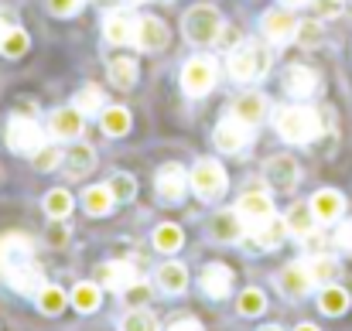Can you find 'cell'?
<instances>
[{
  "mask_svg": "<svg viewBox=\"0 0 352 331\" xmlns=\"http://www.w3.org/2000/svg\"><path fill=\"white\" fill-rule=\"evenodd\" d=\"M284 7H301V3H308V0H280Z\"/></svg>",
  "mask_w": 352,
  "mask_h": 331,
  "instance_id": "49",
  "label": "cell"
},
{
  "mask_svg": "<svg viewBox=\"0 0 352 331\" xmlns=\"http://www.w3.org/2000/svg\"><path fill=\"white\" fill-rule=\"evenodd\" d=\"M284 232H287V222L284 219H267L263 225L253 229V242H256L260 249H274V246H280Z\"/></svg>",
  "mask_w": 352,
  "mask_h": 331,
  "instance_id": "27",
  "label": "cell"
},
{
  "mask_svg": "<svg viewBox=\"0 0 352 331\" xmlns=\"http://www.w3.org/2000/svg\"><path fill=\"white\" fill-rule=\"evenodd\" d=\"M168 331H206V328H202L199 321H192V318H182V321H175Z\"/></svg>",
  "mask_w": 352,
  "mask_h": 331,
  "instance_id": "47",
  "label": "cell"
},
{
  "mask_svg": "<svg viewBox=\"0 0 352 331\" xmlns=\"http://www.w3.org/2000/svg\"><path fill=\"white\" fill-rule=\"evenodd\" d=\"M7 284H10L17 294H38V290L45 287V277H41V270H38L34 263H28V266H21L17 273H10Z\"/></svg>",
  "mask_w": 352,
  "mask_h": 331,
  "instance_id": "24",
  "label": "cell"
},
{
  "mask_svg": "<svg viewBox=\"0 0 352 331\" xmlns=\"http://www.w3.org/2000/svg\"><path fill=\"white\" fill-rule=\"evenodd\" d=\"M284 89H287V96H294V100H308V96L318 89V76H315L311 69H305V65H291V69L284 72Z\"/></svg>",
  "mask_w": 352,
  "mask_h": 331,
  "instance_id": "16",
  "label": "cell"
},
{
  "mask_svg": "<svg viewBox=\"0 0 352 331\" xmlns=\"http://www.w3.org/2000/svg\"><path fill=\"white\" fill-rule=\"evenodd\" d=\"M100 287L96 284H76L72 287V304H76V311H82V315H89V311H96L100 308Z\"/></svg>",
  "mask_w": 352,
  "mask_h": 331,
  "instance_id": "29",
  "label": "cell"
},
{
  "mask_svg": "<svg viewBox=\"0 0 352 331\" xmlns=\"http://www.w3.org/2000/svg\"><path fill=\"white\" fill-rule=\"evenodd\" d=\"M65 239H69V232H65L62 225H52V229H48V242H52V246H65Z\"/></svg>",
  "mask_w": 352,
  "mask_h": 331,
  "instance_id": "46",
  "label": "cell"
},
{
  "mask_svg": "<svg viewBox=\"0 0 352 331\" xmlns=\"http://www.w3.org/2000/svg\"><path fill=\"white\" fill-rule=\"evenodd\" d=\"M216 147L223 150V154H239L250 140H253V126L250 123H243V119H236V116H230V119H223L219 126H216Z\"/></svg>",
  "mask_w": 352,
  "mask_h": 331,
  "instance_id": "8",
  "label": "cell"
},
{
  "mask_svg": "<svg viewBox=\"0 0 352 331\" xmlns=\"http://www.w3.org/2000/svg\"><path fill=\"white\" fill-rule=\"evenodd\" d=\"M263 113H267V100H263L260 93L239 96V100L233 103V116L236 119H243V123H250V126H256V123L263 119Z\"/></svg>",
  "mask_w": 352,
  "mask_h": 331,
  "instance_id": "21",
  "label": "cell"
},
{
  "mask_svg": "<svg viewBox=\"0 0 352 331\" xmlns=\"http://www.w3.org/2000/svg\"><path fill=\"white\" fill-rule=\"evenodd\" d=\"M100 280H103V287H110V290H120V294H123L130 284L140 280V273H137L133 263H107V266L100 270Z\"/></svg>",
  "mask_w": 352,
  "mask_h": 331,
  "instance_id": "20",
  "label": "cell"
},
{
  "mask_svg": "<svg viewBox=\"0 0 352 331\" xmlns=\"http://www.w3.org/2000/svg\"><path fill=\"white\" fill-rule=\"evenodd\" d=\"M45 212H48L52 219H65V216L72 212V195L62 192V188L48 192V195H45Z\"/></svg>",
  "mask_w": 352,
  "mask_h": 331,
  "instance_id": "35",
  "label": "cell"
},
{
  "mask_svg": "<svg viewBox=\"0 0 352 331\" xmlns=\"http://www.w3.org/2000/svg\"><path fill=\"white\" fill-rule=\"evenodd\" d=\"M263 178H267L274 188H294L298 178H301V171H298V161H294V157L277 154V157H270V161L263 164Z\"/></svg>",
  "mask_w": 352,
  "mask_h": 331,
  "instance_id": "11",
  "label": "cell"
},
{
  "mask_svg": "<svg viewBox=\"0 0 352 331\" xmlns=\"http://www.w3.org/2000/svg\"><path fill=\"white\" fill-rule=\"evenodd\" d=\"M202 290H206L212 301L230 297V290H233V270L223 266V263H209V266L202 270Z\"/></svg>",
  "mask_w": 352,
  "mask_h": 331,
  "instance_id": "14",
  "label": "cell"
},
{
  "mask_svg": "<svg viewBox=\"0 0 352 331\" xmlns=\"http://www.w3.org/2000/svg\"><path fill=\"white\" fill-rule=\"evenodd\" d=\"M76 110L82 116H93V113H103V93L96 86H86L76 93Z\"/></svg>",
  "mask_w": 352,
  "mask_h": 331,
  "instance_id": "36",
  "label": "cell"
},
{
  "mask_svg": "<svg viewBox=\"0 0 352 331\" xmlns=\"http://www.w3.org/2000/svg\"><path fill=\"white\" fill-rule=\"evenodd\" d=\"M185 284H188V270H185L182 263H161V270H157V287H161V290L182 294Z\"/></svg>",
  "mask_w": 352,
  "mask_h": 331,
  "instance_id": "26",
  "label": "cell"
},
{
  "mask_svg": "<svg viewBox=\"0 0 352 331\" xmlns=\"http://www.w3.org/2000/svg\"><path fill=\"white\" fill-rule=\"evenodd\" d=\"M157 192L168 198V202H178L185 192H188V174L182 164H164L157 171Z\"/></svg>",
  "mask_w": 352,
  "mask_h": 331,
  "instance_id": "15",
  "label": "cell"
},
{
  "mask_svg": "<svg viewBox=\"0 0 352 331\" xmlns=\"http://www.w3.org/2000/svg\"><path fill=\"white\" fill-rule=\"evenodd\" d=\"M188 188H195L199 198H219L226 192V171L216 161H199L188 174Z\"/></svg>",
  "mask_w": 352,
  "mask_h": 331,
  "instance_id": "7",
  "label": "cell"
},
{
  "mask_svg": "<svg viewBox=\"0 0 352 331\" xmlns=\"http://www.w3.org/2000/svg\"><path fill=\"white\" fill-rule=\"evenodd\" d=\"M260 331H280V328L277 325H267V328H260Z\"/></svg>",
  "mask_w": 352,
  "mask_h": 331,
  "instance_id": "52",
  "label": "cell"
},
{
  "mask_svg": "<svg viewBox=\"0 0 352 331\" xmlns=\"http://www.w3.org/2000/svg\"><path fill=\"white\" fill-rule=\"evenodd\" d=\"M277 287H280L287 297H305L308 287H315V284H311L305 263H291V266H284V270L277 273Z\"/></svg>",
  "mask_w": 352,
  "mask_h": 331,
  "instance_id": "17",
  "label": "cell"
},
{
  "mask_svg": "<svg viewBox=\"0 0 352 331\" xmlns=\"http://www.w3.org/2000/svg\"><path fill=\"white\" fill-rule=\"evenodd\" d=\"M236 212H239V219L246 222L250 229H256V225H263L267 219H274V202H270V195H263V192H250V195L239 198Z\"/></svg>",
  "mask_w": 352,
  "mask_h": 331,
  "instance_id": "10",
  "label": "cell"
},
{
  "mask_svg": "<svg viewBox=\"0 0 352 331\" xmlns=\"http://www.w3.org/2000/svg\"><path fill=\"white\" fill-rule=\"evenodd\" d=\"M110 192H113L117 202L133 198V178H130V174H113V178H110Z\"/></svg>",
  "mask_w": 352,
  "mask_h": 331,
  "instance_id": "42",
  "label": "cell"
},
{
  "mask_svg": "<svg viewBox=\"0 0 352 331\" xmlns=\"http://www.w3.org/2000/svg\"><path fill=\"white\" fill-rule=\"evenodd\" d=\"M0 52H3L7 58H21V55L28 52V34H24L21 27H7V31L0 34Z\"/></svg>",
  "mask_w": 352,
  "mask_h": 331,
  "instance_id": "32",
  "label": "cell"
},
{
  "mask_svg": "<svg viewBox=\"0 0 352 331\" xmlns=\"http://www.w3.org/2000/svg\"><path fill=\"white\" fill-rule=\"evenodd\" d=\"M48 130L55 140H76L82 130V113L79 110H55L48 116Z\"/></svg>",
  "mask_w": 352,
  "mask_h": 331,
  "instance_id": "19",
  "label": "cell"
},
{
  "mask_svg": "<svg viewBox=\"0 0 352 331\" xmlns=\"http://www.w3.org/2000/svg\"><path fill=\"white\" fill-rule=\"evenodd\" d=\"M277 133L287 144H311L322 133V119L311 106H284L277 113Z\"/></svg>",
  "mask_w": 352,
  "mask_h": 331,
  "instance_id": "1",
  "label": "cell"
},
{
  "mask_svg": "<svg viewBox=\"0 0 352 331\" xmlns=\"http://www.w3.org/2000/svg\"><path fill=\"white\" fill-rule=\"evenodd\" d=\"M308 205H311V212H315L318 222H336L342 216V209H346V198L336 188H322V192H315V198Z\"/></svg>",
  "mask_w": 352,
  "mask_h": 331,
  "instance_id": "18",
  "label": "cell"
},
{
  "mask_svg": "<svg viewBox=\"0 0 352 331\" xmlns=\"http://www.w3.org/2000/svg\"><path fill=\"white\" fill-rule=\"evenodd\" d=\"M110 79L117 82L120 89H130L137 82V62L133 58H113L110 62Z\"/></svg>",
  "mask_w": 352,
  "mask_h": 331,
  "instance_id": "33",
  "label": "cell"
},
{
  "mask_svg": "<svg viewBox=\"0 0 352 331\" xmlns=\"http://www.w3.org/2000/svg\"><path fill=\"white\" fill-rule=\"evenodd\" d=\"M287 232H294V236H301V239H305V236H308V232H311V225H315V212H311V205H294V209H291V212H287Z\"/></svg>",
  "mask_w": 352,
  "mask_h": 331,
  "instance_id": "30",
  "label": "cell"
},
{
  "mask_svg": "<svg viewBox=\"0 0 352 331\" xmlns=\"http://www.w3.org/2000/svg\"><path fill=\"white\" fill-rule=\"evenodd\" d=\"M212 229H216L219 239H239L243 229H246V222L239 219V212H226V216H216L212 219Z\"/></svg>",
  "mask_w": 352,
  "mask_h": 331,
  "instance_id": "34",
  "label": "cell"
},
{
  "mask_svg": "<svg viewBox=\"0 0 352 331\" xmlns=\"http://www.w3.org/2000/svg\"><path fill=\"white\" fill-rule=\"evenodd\" d=\"M113 192H110V185H93V188H86L82 192V209L89 212V216H107L110 209H113Z\"/></svg>",
  "mask_w": 352,
  "mask_h": 331,
  "instance_id": "23",
  "label": "cell"
},
{
  "mask_svg": "<svg viewBox=\"0 0 352 331\" xmlns=\"http://www.w3.org/2000/svg\"><path fill=\"white\" fill-rule=\"evenodd\" d=\"M133 31H137V17L126 10H110L103 21V34L110 45H133Z\"/></svg>",
  "mask_w": 352,
  "mask_h": 331,
  "instance_id": "13",
  "label": "cell"
},
{
  "mask_svg": "<svg viewBox=\"0 0 352 331\" xmlns=\"http://www.w3.org/2000/svg\"><path fill=\"white\" fill-rule=\"evenodd\" d=\"M223 27H226V24H223L219 10H216V7H209V3L192 7V10L185 14V38H188V41H195V45H212V41L219 38V31H223Z\"/></svg>",
  "mask_w": 352,
  "mask_h": 331,
  "instance_id": "3",
  "label": "cell"
},
{
  "mask_svg": "<svg viewBox=\"0 0 352 331\" xmlns=\"http://www.w3.org/2000/svg\"><path fill=\"white\" fill-rule=\"evenodd\" d=\"M3 31H7V24H3V14H0V34H3Z\"/></svg>",
  "mask_w": 352,
  "mask_h": 331,
  "instance_id": "51",
  "label": "cell"
},
{
  "mask_svg": "<svg viewBox=\"0 0 352 331\" xmlns=\"http://www.w3.org/2000/svg\"><path fill=\"white\" fill-rule=\"evenodd\" d=\"M212 86H216V62L206 58V55L188 58L185 69H182V89H185L192 100H199V96H206Z\"/></svg>",
  "mask_w": 352,
  "mask_h": 331,
  "instance_id": "5",
  "label": "cell"
},
{
  "mask_svg": "<svg viewBox=\"0 0 352 331\" xmlns=\"http://www.w3.org/2000/svg\"><path fill=\"white\" fill-rule=\"evenodd\" d=\"M58 161H65V154H62L58 147H41V150L31 154V164H34L38 171H52V168H58Z\"/></svg>",
  "mask_w": 352,
  "mask_h": 331,
  "instance_id": "40",
  "label": "cell"
},
{
  "mask_svg": "<svg viewBox=\"0 0 352 331\" xmlns=\"http://www.w3.org/2000/svg\"><path fill=\"white\" fill-rule=\"evenodd\" d=\"M7 147L14 154H34L45 147V130L31 116H14L7 123Z\"/></svg>",
  "mask_w": 352,
  "mask_h": 331,
  "instance_id": "6",
  "label": "cell"
},
{
  "mask_svg": "<svg viewBox=\"0 0 352 331\" xmlns=\"http://www.w3.org/2000/svg\"><path fill=\"white\" fill-rule=\"evenodd\" d=\"M133 45L140 52H161L168 45V27L157 17H140L137 21V31H133Z\"/></svg>",
  "mask_w": 352,
  "mask_h": 331,
  "instance_id": "12",
  "label": "cell"
},
{
  "mask_svg": "<svg viewBox=\"0 0 352 331\" xmlns=\"http://www.w3.org/2000/svg\"><path fill=\"white\" fill-rule=\"evenodd\" d=\"M100 123H103V133L123 137L130 130V113L123 110V106H107V110L100 113Z\"/></svg>",
  "mask_w": 352,
  "mask_h": 331,
  "instance_id": "28",
  "label": "cell"
},
{
  "mask_svg": "<svg viewBox=\"0 0 352 331\" xmlns=\"http://www.w3.org/2000/svg\"><path fill=\"white\" fill-rule=\"evenodd\" d=\"M93 168H96V150H93V147L76 144V147L65 154V171H69L72 178H82V174H89Z\"/></svg>",
  "mask_w": 352,
  "mask_h": 331,
  "instance_id": "22",
  "label": "cell"
},
{
  "mask_svg": "<svg viewBox=\"0 0 352 331\" xmlns=\"http://www.w3.org/2000/svg\"><path fill=\"white\" fill-rule=\"evenodd\" d=\"M182 242H185V236H182L178 225H157V232H154V246H157L161 253H175Z\"/></svg>",
  "mask_w": 352,
  "mask_h": 331,
  "instance_id": "37",
  "label": "cell"
},
{
  "mask_svg": "<svg viewBox=\"0 0 352 331\" xmlns=\"http://www.w3.org/2000/svg\"><path fill=\"white\" fill-rule=\"evenodd\" d=\"M294 331H318V328H315V325H298Z\"/></svg>",
  "mask_w": 352,
  "mask_h": 331,
  "instance_id": "50",
  "label": "cell"
},
{
  "mask_svg": "<svg viewBox=\"0 0 352 331\" xmlns=\"http://www.w3.org/2000/svg\"><path fill=\"white\" fill-rule=\"evenodd\" d=\"M79 3H82V0H48V10L58 14V17H69V14L79 10Z\"/></svg>",
  "mask_w": 352,
  "mask_h": 331,
  "instance_id": "44",
  "label": "cell"
},
{
  "mask_svg": "<svg viewBox=\"0 0 352 331\" xmlns=\"http://www.w3.org/2000/svg\"><path fill=\"white\" fill-rule=\"evenodd\" d=\"M298 34H301L305 41H315V38H318V24H308V27H298Z\"/></svg>",
  "mask_w": 352,
  "mask_h": 331,
  "instance_id": "48",
  "label": "cell"
},
{
  "mask_svg": "<svg viewBox=\"0 0 352 331\" xmlns=\"http://www.w3.org/2000/svg\"><path fill=\"white\" fill-rule=\"evenodd\" d=\"M28 263H34V246H31V239H28L24 232H7V236H0V273L10 277V273H17V270L28 266Z\"/></svg>",
  "mask_w": 352,
  "mask_h": 331,
  "instance_id": "4",
  "label": "cell"
},
{
  "mask_svg": "<svg viewBox=\"0 0 352 331\" xmlns=\"http://www.w3.org/2000/svg\"><path fill=\"white\" fill-rule=\"evenodd\" d=\"M120 331H157V321L147 315V311H130L123 318V328Z\"/></svg>",
  "mask_w": 352,
  "mask_h": 331,
  "instance_id": "41",
  "label": "cell"
},
{
  "mask_svg": "<svg viewBox=\"0 0 352 331\" xmlns=\"http://www.w3.org/2000/svg\"><path fill=\"white\" fill-rule=\"evenodd\" d=\"M123 294H126V301H130V304H144V301L151 297V290H147V284H144V277H140L137 284H130V287H126Z\"/></svg>",
  "mask_w": 352,
  "mask_h": 331,
  "instance_id": "43",
  "label": "cell"
},
{
  "mask_svg": "<svg viewBox=\"0 0 352 331\" xmlns=\"http://www.w3.org/2000/svg\"><path fill=\"white\" fill-rule=\"evenodd\" d=\"M318 308H322L325 315H342V311L349 308V294H346L342 287L329 284V287L322 290V297H318Z\"/></svg>",
  "mask_w": 352,
  "mask_h": 331,
  "instance_id": "31",
  "label": "cell"
},
{
  "mask_svg": "<svg viewBox=\"0 0 352 331\" xmlns=\"http://www.w3.org/2000/svg\"><path fill=\"white\" fill-rule=\"evenodd\" d=\"M38 308H41L45 315H62V308H65V294H62L58 287L45 284V287L38 290Z\"/></svg>",
  "mask_w": 352,
  "mask_h": 331,
  "instance_id": "38",
  "label": "cell"
},
{
  "mask_svg": "<svg viewBox=\"0 0 352 331\" xmlns=\"http://www.w3.org/2000/svg\"><path fill=\"white\" fill-rule=\"evenodd\" d=\"M263 308H267V297H263L256 287H250V290H243V294H239V315L256 318V315H263Z\"/></svg>",
  "mask_w": 352,
  "mask_h": 331,
  "instance_id": "39",
  "label": "cell"
},
{
  "mask_svg": "<svg viewBox=\"0 0 352 331\" xmlns=\"http://www.w3.org/2000/svg\"><path fill=\"white\" fill-rule=\"evenodd\" d=\"M336 242H339L346 253H352V219L339 225V232H336Z\"/></svg>",
  "mask_w": 352,
  "mask_h": 331,
  "instance_id": "45",
  "label": "cell"
},
{
  "mask_svg": "<svg viewBox=\"0 0 352 331\" xmlns=\"http://www.w3.org/2000/svg\"><path fill=\"white\" fill-rule=\"evenodd\" d=\"M305 270H308L311 284L329 287V284L336 280V273H339V263H336L332 256H311V260H305Z\"/></svg>",
  "mask_w": 352,
  "mask_h": 331,
  "instance_id": "25",
  "label": "cell"
},
{
  "mask_svg": "<svg viewBox=\"0 0 352 331\" xmlns=\"http://www.w3.org/2000/svg\"><path fill=\"white\" fill-rule=\"evenodd\" d=\"M263 34H267V41H274V45H287L294 34H298V17L291 14V10H267L263 14Z\"/></svg>",
  "mask_w": 352,
  "mask_h": 331,
  "instance_id": "9",
  "label": "cell"
},
{
  "mask_svg": "<svg viewBox=\"0 0 352 331\" xmlns=\"http://www.w3.org/2000/svg\"><path fill=\"white\" fill-rule=\"evenodd\" d=\"M270 69V52L263 45H253V41H243L236 45L233 55H230V76L236 82H256L263 79Z\"/></svg>",
  "mask_w": 352,
  "mask_h": 331,
  "instance_id": "2",
  "label": "cell"
}]
</instances>
